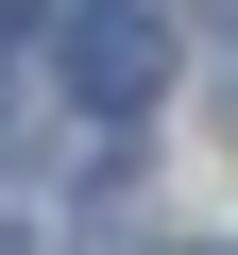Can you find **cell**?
Returning <instances> with one entry per match:
<instances>
[{"label":"cell","mask_w":238,"mask_h":255,"mask_svg":"<svg viewBox=\"0 0 238 255\" xmlns=\"http://www.w3.org/2000/svg\"><path fill=\"white\" fill-rule=\"evenodd\" d=\"M51 68H68L85 119H136V102L170 85V17H136V0H68V17H51Z\"/></svg>","instance_id":"1"},{"label":"cell","mask_w":238,"mask_h":255,"mask_svg":"<svg viewBox=\"0 0 238 255\" xmlns=\"http://www.w3.org/2000/svg\"><path fill=\"white\" fill-rule=\"evenodd\" d=\"M221 17H238V0H221Z\"/></svg>","instance_id":"2"}]
</instances>
